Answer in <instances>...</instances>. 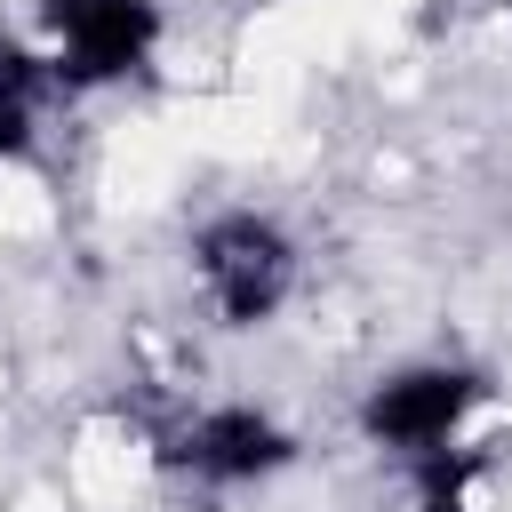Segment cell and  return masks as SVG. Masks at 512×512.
<instances>
[{
  "label": "cell",
  "instance_id": "obj_5",
  "mask_svg": "<svg viewBox=\"0 0 512 512\" xmlns=\"http://www.w3.org/2000/svg\"><path fill=\"white\" fill-rule=\"evenodd\" d=\"M56 72H48V48L0 32V168H16L40 136V104H48Z\"/></svg>",
  "mask_w": 512,
  "mask_h": 512
},
{
  "label": "cell",
  "instance_id": "obj_3",
  "mask_svg": "<svg viewBox=\"0 0 512 512\" xmlns=\"http://www.w3.org/2000/svg\"><path fill=\"white\" fill-rule=\"evenodd\" d=\"M160 464L200 480V488H256L272 472L296 464V432L272 416V408H248V400H208L192 416H176L160 432Z\"/></svg>",
  "mask_w": 512,
  "mask_h": 512
},
{
  "label": "cell",
  "instance_id": "obj_2",
  "mask_svg": "<svg viewBox=\"0 0 512 512\" xmlns=\"http://www.w3.org/2000/svg\"><path fill=\"white\" fill-rule=\"evenodd\" d=\"M480 400H488L480 368H464V360H408V368H392V376H376L360 392V440L392 448L408 464V456H432V448L464 440Z\"/></svg>",
  "mask_w": 512,
  "mask_h": 512
},
{
  "label": "cell",
  "instance_id": "obj_1",
  "mask_svg": "<svg viewBox=\"0 0 512 512\" xmlns=\"http://www.w3.org/2000/svg\"><path fill=\"white\" fill-rule=\"evenodd\" d=\"M192 280L224 328H264L296 296V240L264 208H216L192 232Z\"/></svg>",
  "mask_w": 512,
  "mask_h": 512
},
{
  "label": "cell",
  "instance_id": "obj_6",
  "mask_svg": "<svg viewBox=\"0 0 512 512\" xmlns=\"http://www.w3.org/2000/svg\"><path fill=\"white\" fill-rule=\"evenodd\" d=\"M416 472V512H480V480H488V456L472 448H432V456H408Z\"/></svg>",
  "mask_w": 512,
  "mask_h": 512
},
{
  "label": "cell",
  "instance_id": "obj_4",
  "mask_svg": "<svg viewBox=\"0 0 512 512\" xmlns=\"http://www.w3.org/2000/svg\"><path fill=\"white\" fill-rule=\"evenodd\" d=\"M40 32L56 88H112L152 64L160 0H40Z\"/></svg>",
  "mask_w": 512,
  "mask_h": 512
}]
</instances>
